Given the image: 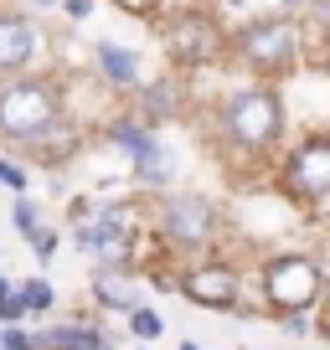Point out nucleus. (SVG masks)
<instances>
[{"label":"nucleus","instance_id":"nucleus-6","mask_svg":"<svg viewBox=\"0 0 330 350\" xmlns=\"http://www.w3.org/2000/svg\"><path fill=\"white\" fill-rule=\"evenodd\" d=\"M258 288H264V304L274 314H305L325 294V268L305 252H274L258 268Z\"/></svg>","mask_w":330,"mask_h":350},{"label":"nucleus","instance_id":"nucleus-14","mask_svg":"<svg viewBox=\"0 0 330 350\" xmlns=\"http://www.w3.org/2000/svg\"><path fill=\"white\" fill-rule=\"evenodd\" d=\"M88 294H93V304L114 309V314H129V309L140 304L129 268H93V278H88Z\"/></svg>","mask_w":330,"mask_h":350},{"label":"nucleus","instance_id":"nucleus-10","mask_svg":"<svg viewBox=\"0 0 330 350\" xmlns=\"http://www.w3.org/2000/svg\"><path fill=\"white\" fill-rule=\"evenodd\" d=\"M176 294L196 309H238L242 304V268L232 258H191L186 268H176Z\"/></svg>","mask_w":330,"mask_h":350},{"label":"nucleus","instance_id":"nucleus-1","mask_svg":"<svg viewBox=\"0 0 330 350\" xmlns=\"http://www.w3.org/2000/svg\"><path fill=\"white\" fill-rule=\"evenodd\" d=\"M212 129L222 154L232 160H268L284 139V98L274 83H238L212 103Z\"/></svg>","mask_w":330,"mask_h":350},{"label":"nucleus","instance_id":"nucleus-2","mask_svg":"<svg viewBox=\"0 0 330 350\" xmlns=\"http://www.w3.org/2000/svg\"><path fill=\"white\" fill-rule=\"evenodd\" d=\"M67 119V98L62 83L52 72H16L0 77V139L31 150L36 139L57 129Z\"/></svg>","mask_w":330,"mask_h":350},{"label":"nucleus","instance_id":"nucleus-23","mask_svg":"<svg viewBox=\"0 0 330 350\" xmlns=\"http://www.w3.org/2000/svg\"><path fill=\"white\" fill-rule=\"evenodd\" d=\"M31 252H36V258H42V262H47V258H52V252H57V232H52V227H47V232H42V242H36V247H31Z\"/></svg>","mask_w":330,"mask_h":350},{"label":"nucleus","instance_id":"nucleus-13","mask_svg":"<svg viewBox=\"0 0 330 350\" xmlns=\"http://www.w3.org/2000/svg\"><path fill=\"white\" fill-rule=\"evenodd\" d=\"M93 72H99L114 93H134V88L144 83L140 52H134V46H119V42H99L93 46Z\"/></svg>","mask_w":330,"mask_h":350},{"label":"nucleus","instance_id":"nucleus-22","mask_svg":"<svg viewBox=\"0 0 330 350\" xmlns=\"http://www.w3.org/2000/svg\"><path fill=\"white\" fill-rule=\"evenodd\" d=\"M62 11H67V21H83L93 11V0H62Z\"/></svg>","mask_w":330,"mask_h":350},{"label":"nucleus","instance_id":"nucleus-25","mask_svg":"<svg viewBox=\"0 0 330 350\" xmlns=\"http://www.w3.org/2000/svg\"><path fill=\"white\" fill-rule=\"evenodd\" d=\"M26 11H42L47 16V11H62V0H26Z\"/></svg>","mask_w":330,"mask_h":350},{"label":"nucleus","instance_id":"nucleus-28","mask_svg":"<svg viewBox=\"0 0 330 350\" xmlns=\"http://www.w3.org/2000/svg\"><path fill=\"white\" fill-rule=\"evenodd\" d=\"M176 350H201V345H196V340H181V345H176Z\"/></svg>","mask_w":330,"mask_h":350},{"label":"nucleus","instance_id":"nucleus-4","mask_svg":"<svg viewBox=\"0 0 330 350\" xmlns=\"http://www.w3.org/2000/svg\"><path fill=\"white\" fill-rule=\"evenodd\" d=\"M299 42H305L299 16H289V11L253 16V21H242V26H232V31H227V62H238L242 72L274 83V77L294 72Z\"/></svg>","mask_w":330,"mask_h":350},{"label":"nucleus","instance_id":"nucleus-5","mask_svg":"<svg viewBox=\"0 0 330 350\" xmlns=\"http://www.w3.org/2000/svg\"><path fill=\"white\" fill-rule=\"evenodd\" d=\"M144 221L134 217L129 206H114V201H99V211L83 221H73V247L88 252L93 268H134V252H140Z\"/></svg>","mask_w":330,"mask_h":350},{"label":"nucleus","instance_id":"nucleus-27","mask_svg":"<svg viewBox=\"0 0 330 350\" xmlns=\"http://www.w3.org/2000/svg\"><path fill=\"white\" fill-rule=\"evenodd\" d=\"M11 288H16V284H11V278H5V273H0V299H5V294H11Z\"/></svg>","mask_w":330,"mask_h":350},{"label":"nucleus","instance_id":"nucleus-8","mask_svg":"<svg viewBox=\"0 0 330 350\" xmlns=\"http://www.w3.org/2000/svg\"><path fill=\"white\" fill-rule=\"evenodd\" d=\"M103 134H109V144L134 165V180H140V186H150V191L170 186V175H176V154H170V144L155 134V124H144L140 113H124V119H114Z\"/></svg>","mask_w":330,"mask_h":350},{"label":"nucleus","instance_id":"nucleus-19","mask_svg":"<svg viewBox=\"0 0 330 350\" xmlns=\"http://www.w3.org/2000/svg\"><path fill=\"white\" fill-rule=\"evenodd\" d=\"M0 350H36V335L21 325H0Z\"/></svg>","mask_w":330,"mask_h":350},{"label":"nucleus","instance_id":"nucleus-21","mask_svg":"<svg viewBox=\"0 0 330 350\" xmlns=\"http://www.w3.org/2000/svg\"><path fill=\"white\" fill-rule=\"evenodd\" d=\"M284 335L305 340V335H309V319H305V314H284Z\"/></svg>","mask_w":330,"mask_h":350},{"label":"nucleus","instance_id":"nucleus-12","mask_svg":"<svg viewBox=\"0 0 330 350\" xmlns=\"http://www.w3.org/2000/svg\"><path fill=\"white\" fill-rule=\"evenodd\" d=\"M181 77L186 72H160V77L134 88V109H140L144 124H165V119H176V113L186 109V83H181Z\"/></svg>","mask_w":330,"mask_h":350},{"label":"nucleus","instance_id":"nucleus-3","mask_svg":"<svg viewBox=\"0 0 330 350\" xmlns=\"http://www.w3.org/2000/svg\"><path fill=\"white\" fill-rule=\"evenodd\" d=\"M150 237L170 258H207L222 242V206L201 191H170V196L160 191L150 206Z\"/></svg>","mask_w":330,"mask_h":350},{"label":"nucleus","instance_id":"nucleus-9","mask_svg":"<svg viewBox=\"0 0 330 350\" xmlns=\"http://www.w3.org/2000/svg\"><path fill=\"white\" fill-rule=\"evenodd\" d=\"M160 36H165V57L176 62V72H196V67L227 57V31L207 11H170L160 21Z\"/></svg>","mask_w":330,"mask_h":350},{"label":"nucleus","instance_id":"nucleus-16","mask_svg":"<svg viewBox=\"0 0 330 350\" xmlns=\"http://www.w3.org/2000/svg\"><path fill=\"white\" fill-rule=\"evenodd\" d=\"M124 325H129V329H134V340H144V345H150V340H160V335H165V319L155 314L150 304H134L129 314H124Z\"/></svg>","mask_w":330,"mask_h":350},{"label":"nucleus","instance_id":"nucleus-29","mask_svg":"<svg viewBox=\"0 0 330 350\" xmlns=\"http://www.w3.org/2000/svg\"><path fill=\"white\" fill-rule=\"evenodd\" d=\"M222 5H232V11H242V5H248V0H222Z\"/></svg>","mask_w":330,"mask_h":350},{"label":"nucleus","instance_id":"nucleus-20","mask_svg":"<svg viewBox=\"0 0 330 350\" xmlns=\"http://www.w3.org/2000/svg\"><path fill=\"white\" fill-rule=\"evenodd\" d=\"M31 314V309H26V299H21V288H11V294L0 299V325H21V319Z\"/></svg>","mask_w":330,"mask_h":350},{"label":"nucleus","instance_id":"nucleus-26","mask_svg":"<svg viewBox=\"0 0 330 350\" xmlns=\"http://www.w3.org/2000/svg\"><path fill=\"white\" fill-rule=\"evenodd\" d=\"M305 5H309V0H284V11H289V16H299Z\"/></svg>","mask_w":330,"mask_h":350},{"label":"nucleus","instance_id":"nucleus-24","mask_svg":"<svg viewBox=\"0 0 330 350\" xmlns=\"http://www.w3.org/2000/svg\"><path fill=\"white\" fill-rule=\"evenodd\" d=\"M315 62L330 72V31H320V36H315Z\"/></svg>","mask_w":330,"mask_h":350},{"label":"nucleus","instance_id":"nucleus-17","mask_svg":"<svg viewBox=\"0 0 330 350\" xmlns=\"http://www.w3.org/2000/svg\"><path fill=\"white\" fill-rule=\"evenodd\" d=\"M21 288V299H26V309H31V314H47V309L57 304V294H52V284H47V278H26V284H16Z\"/></svg>","mask_w":330,"mask_h":350},{"label":"nucleus","instance_id":"nucleus-11","mask_svg":"<svg viewBox=\"0 0 330 350\" xmlns=\"http://www.w3.org/2000/svg\"><path fill=\"white\" fill-rule=\"evenodd\" d=\"M42 26L31 21V11H16V5H0V77L31 72L36 57H42Z\"/></svg>","mask_w":330,"mask_h":350},{"label":"nucleus","instance_id":"nucleus-15","mask_svg":"<svg viewBox=\"0 0 330 350\" xmlns=\"http://www.w3.org/2000/svg\"><path fill=\"white\" fill-rule=\"evenodd\" d=\"M11 221H16V232H21L26 237V247H36V242H42V232H47V221H42V211H36V201L26 196H16V206H11Z\"/></svg>","mask_w":330,"mask_h":350},{"label":"nucleus","instance_id":"nucleus-7","mask_svg":"<svg viewBox=\"0 0 330 350\" xmlns=\"http://www.w3.org/2000/svg\"><path fill=\"white\" fill-rule=\"evenodd\" d=\"M279 191L305 201V206H330V129H315L284 150Z\"/></svg>","mask_w":330,"mask_h":350},{"label":"nucleus","instance_id":"nucleus-18","mask_svg":"<svg viewBox=\"0 0 330 350\" xmlns=\"http://www.w3.org/2000/svg\"><path fill=\"white\" fill-rule=\"evenodd\" d=\"M0 186H5V191H16V196H21V191L31 186V175H26V165H16L11 154H0Z\"/></svg>","mask_w":330,"mask_h":350}]
</instances>
